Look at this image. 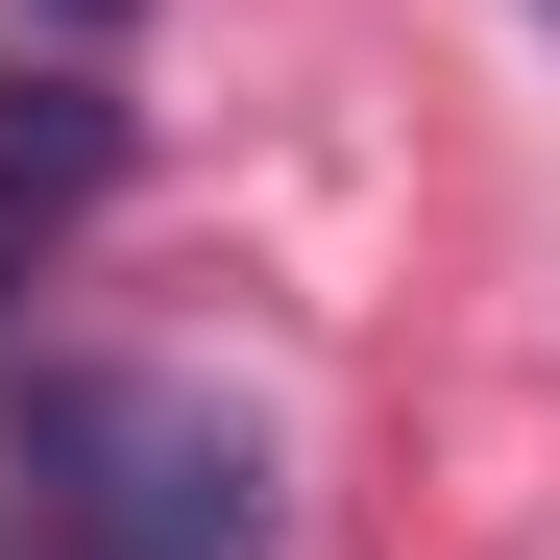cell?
<instances>
[{"label":"cell","mask_w":560,"mask_h":560,"mask_svg":"<svg viewBox=\"0 0 560 560\" xmlns=\"http://www.w3.org/2000/svg\"><path fill=\"white\" fill-rule=\"evenodd\" d=\"M25 560H268L244 415L220 390H147V365L25 390Z\"/></svg>","instance_id":"obj_1"},{"label":"cell","mask_w":560,"mask_h":560,"mask_svg":"<svg viewBox=\"0 0 560 560\" xmlns=\"http://www.w3.org/2000/svg\"><path fill=\"white\" fill-rule=\"evenodd\" d=\"M98 171H122V98H98V73H0V293H25V244L98 220Z\"/></svg>","instance_id":"obj_2"}]
</instances>
